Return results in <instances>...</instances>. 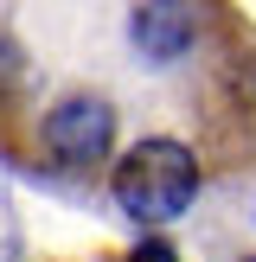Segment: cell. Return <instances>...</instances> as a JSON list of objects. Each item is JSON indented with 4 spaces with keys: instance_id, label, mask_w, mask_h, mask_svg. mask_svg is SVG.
I'll use <instances>...</instances> for the list:
<instances>
[{
    "instance_id": "6da1fadb",
    "label": "cell",
    "mask_w": 256,
    "mask_h": 262,
    "mask_svg": "<svg viewBox=\"0 0 256 262\" xmlns=\"http://www.w3.org/2000/svg\"><path fill=\"white\" fill-rule=\"evenodd\" d=\"M0 141L32 173H109L179 141L211 179L256 160V19L205 0L0 7Z\"/></svg>"
},
{
    "instance_id": "7a4b0ae2",
    "label": "cell",
    "mask_w": 256,
    "mask_h": 262,
    "mask_svg": "<svg viewBox=\"0 0 256 262\" xmlns=\"http://www.w3.org/2000/svg\"><path fill=\"white\" fill-rule=\"evenodd\" d=\"M205 179H211V166L192 147L154 141V147H135V154H122V160L109 166V199L122 205V217L160 230V224H173V217L199 199Z\"/></svg>"
},
{
    "instance_id": "3957f363",
    "label": "cell",
    "mask_w": 256,
    "mask_h": 262,
    "mask_svg": "<svg viewBox=\"0 0 256 262\" xmlns=\"http://www.w3.org/2000/svg\"><path fill=\"white\" fill-rule=\"evenodd\" d=\"M128 262H179V256H173V243H160V237H147V243H141V250L128 256Z\"/></svg>"
},
{
    "instance_id": "277c9868",
    "label": "cell",
    "mask_w": 256,
    "mask_h": 262,
    "mask_svg": "<svg viewBox=\"0 0 256 262\" xmlns=\"http://www.w3.org/2000/svg\"><path fill=\"white\" fill-rule=\"evenodd\" d=\"M250 262H256V256H250Z\"/></svg>"
}]
</instances>
